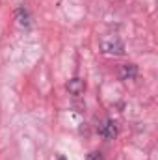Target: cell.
Segmentation results:
<instances>
[{
	"label": "cell",
	"mask_w": 158,
	"mask_h": 160,
	"mask_svg": "<svg viewBox=\"0 0 158 160\" xmlns=\"http://www.w3.org/2000/svg\"><path fill=\"white\" fill-rule=\"evenodd\" d=\"M84 89H86V82L78 77H75V78H71L67 82V91L71 93V95H75V97H78L84 93Z\"/></svg>",
	"instance_id": "277c9868"
},
{
	"label": "cell",
	"mask_w": 158,
	"mask_h": 160,
	"mask_svg": "<svg viewBox=\"0 0 158 160\" xmlns=\"http://www.w3.org/2000/svg\"><path fill=\"white\" fill-rule=\"evenodd\" d=\"M121 80H136L138 78V65L136 63H126L119 69Z\"/></svg>",
	"instance_id": "5b68a950"
},
{
	"label": "cell",
	"mask_w": 158,
	"mask_h": 160,
	"mask_svg": "<svg viewBox=\"0 0 158 160\" xmlns=\"http://www.w3.org/2000/svg\"><path fill=\"white\" fill-rule=\"evenodd\" d=\"M97 132H99V136L104 138V140H114V138H117V134H119V127L114 119H106L99 128H97Z\"/></svg>",
	"instance_id": "7a4b0ae2"
},
{
	"label": "cell",
	"mask_w": 158,
	"mask_h": 160,
	"mask_svg": "<svg viewBox=\"0 0 158 160\" xmlns=\"http://www.w3.org/2000/svg\"><path fill=\"white\" fill-rule=\"evenodd\" d=\"M15 17H17L19 26H22V28H26V30L32 26V17H30V11H28L26 8H17V9H15Z\"/></svg>",
	"instance_id": "3957f363"
},
{
	"label": "cell",
	"mask_w": 158,
	"mask_h": 160,
	"mask_svg": "<svg viewBox=\"0 0 158 160\" xmlns=\"http://www.w3.org/2000/svg\"><path fill=\"white\" fill-rule=\"evenodd\" d=\"M87 160H102V153L101 151H93L87 155Z\"/></svg>",
	"instance_id": "8992f818"
},
{
	"label": "cell",
	"mask_w": 158,
	"mask_h": 160,
	"mask_svg": "<svg viewBox=\"0 0 158 160\" xmlns=\"http://www.w3.org/2000/svg\"><path fill=\"white\" fill-rule=\"evenodd\" d=\"M58 160H67V158H65V157H60V158H58Z\"/></svg>",
	"instance_id": "52a82bcc"
},
{
	"label": "cell",
	"mask_w": 158,
	"mask_h": 160,
	"mask_svg": "<svg viewBox=\"0 0 158 160\" xmlns=\"http://www.w3.org/2000/svg\"><path fill=\"white\" fill-rule=\"evenodd\" d=\"M101 52L104 54H116V56H123L125 54V43L119 38H104L101 39Z\"/></svg>",
	"instance_id": "6da1fadb"
}]
</instances>
